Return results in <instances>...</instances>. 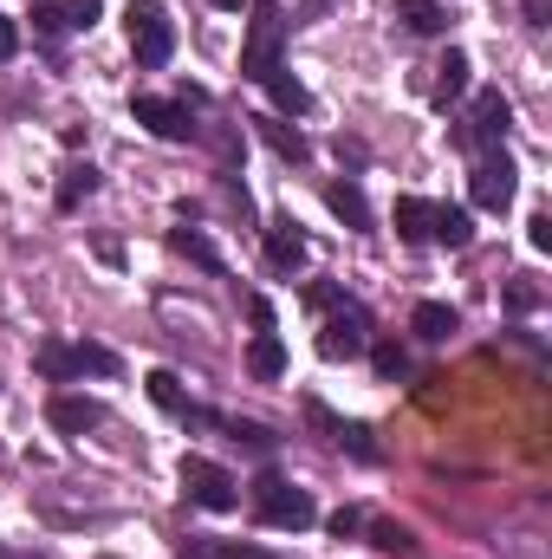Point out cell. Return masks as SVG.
I'll list each match as a JSON object with an SVG mask.
<instances>
[{
  "label": "cell",
  "mask_w": 552,
  "mask_h": 559,
  "mask_svg": "<svg viewBox=\"0 0 552 559\" xmlns=\"http://www.w3.org/2000/svg\"><path fill=\"white\" fill-rule=\"evenodd\" d=\"M248 13H254V20H248V46H241V79H254V85H261V79L279 66V46H286V13H279L274 0H254Z\"/></svg>",
  "instance_id": "6da1fadb"
},
{
  "label": "cell",
  "mask_w": 552,
  "mask_h": 559,
  "mask_svg": "<svg viewBox=\"0 0 552 559\" xmlns=\"http://www.w3.org/2000/svg\"><path fill=\"white\" fill-rule=\"evenodd\" d=\"M124 20H131V52H137L143 72L169 66V52H176V20L163 13V0H131Z\"/></svg>",
  "instance_id": "7a4b0ae2"
},
{
  "label": "cell",
  "mask_w": 552,
  "mask_h": 559,
  "mask_svg": "<svg viewBox=\"0 0 552 559\" xmlns=\"http://www.w3.org/2000/svg\"><path fill=\"white\" fill-rule=\"evenodd\" d=\"M254 514H261L267 527H292V534L319 521L312 495H305V488H292V481H279V475H261V481H254Z\"/></svg>",
  "instance_id": "3957f363"
},
{
  "label": "cell",
  "mask_w": 552,
  "mask_h": 559,
  "mask_svg": "<svg viewBox=\"0 0 552 559\" xmlns=\"http://www.w3.org/2000/svg\"><path fill=\"white\" fill-rule=\"evenodd\" d=\"M182 488H189V501L208 508V514L241 508V481H235L221 462H208V455H182Z\"/></svg>",
  "instance_id": "277c9868"
},
{
  "label": "cell",
  "mask_w": 552,
  "mask_h": 559,
  "mask_svg": "<svg viewBox=\"0 0 552 559\" xmlns=\"http://www.w3.org/2000/svg\"><path fill=\"white\" fill-rule=\"evenodd\" d=\"M319 352H325V358H358V352H371V319H364V306L338 299L332 319L319 325Z\"/></svg>",
  "instance_id": "5b68a950"
},
{
  "label": "cell",
  "mask_w": 552,
  "mask_h": 559,
  "mask_svg": "<svg viewBox=\"0 0 552 559\" xmlns=\"http://www.w3.org/2000/svg\"><path fill=\"white\" fill-rule=\"evenodd\" d=\"M507 124H514L507 98H501V92H481V98L468 105V118H461V131H455V143H461V150H481V156H488L494 143L507 138Z\"/></svg>",
  "instance_id": "8992f818"
},
{
  "label": "cell",
  "mask_w": 552,
  "mask_h": 559,
  "mask_svg": "<svg viewBox=\"0 0 552 559\" xmlns=\"http://www.w3.org/2000/svg\"><path fill=\"white\" fill-rule=\"evenodd\" d=\"M514 189H520V169L501 156V150H488L481 163H475V176H468V195H475V209H507L514 202Z\"/></svg>",
  "instance_id": "52a82bcc"
},
{
  "label": "cell",
  "mask_w": 552,
  "mask_h": 559,
  "mask_svg": "<svg viewBox=\"0 0 552 559\" xmlns=\"http://www.w3.org/2000/svg\"><path fill=\"white\" fill-rule=\"evenodd\" d=\"M131 111H137L143 131H149V138H163V143H189L195 131H202V124L189 118V105H182V98H137Z\"/></svg>",
  "instance_id": "ba28073f"
},
{
  "label": "cell",
  "mask_w": 552,
  "mask_h": 559,
  "mask_svg": "<svg viewBox=\"0 0 552 559\" xmlns=\"http://www.w3.org/2000/svg\"><path fill=\"white\" fill-rule=\"evenodd\" d=\"M46 423H52L59 436H85V429L105 423V404H98V397H79V391H59V397L46 404Z\"/></svg>",
  "instance_id": "9c48e42d"
},
{
  "label": "cell",
  "mask_w": 552,
  "mask_h": 559,
  "mask_svg": "<svg viewBox=\"0 0 552 559\" xmlns=\"http://www.w3.org/2000/svg\"><path fill=\"white\" fill-rule=\"evenodd\" d=\"M261 235H267V267H274V274H292V267L305 261V235H299L292 215H274Z\"/></svg>",
  "instance_id": "30bf717a"
},
{
  "label": "cell",
  "mask_w": 552,
  "mask_h": 559,
  "mask_svg": "<svg viewBox=\"0 0 552 559\" xmlns=\"http://www.w3.org/2000/svg\"><path fill=\"white\" fill-rule=\"evenodd\" d=\"M149 397H156V404H163L169 417H182V423H208V411H202V404H189V397H182V378H176V371H149Z\"/></svg>",
  "instance_id": "8fae6325"
},
{
  "label": "cell",
  "mask_w": 552,
  "mask_h": 559,
  "mask_svg": "<svg viewBox=\"0 0 552 559\" xmlns=\"http://www.w3.org/2000/svg\"><path fill=\"white\" fill-rule=\"evenodd\" d=\"M429 241H442V248H468V241H475V222H468V209H448V202H435V215H429Z\"/></svg>",
  "instance_id": "7c38bea8"
},
{
  "label": "cell",
  "mask_w": 552,
  "mask_h": 559,
  "mask_svg": "<svg viewBox=\"0 0 552 559\" xmlns=\"http://www.w3.org/2000/svg\"><path fill=\"white\" fill-rule=\"evenodd\" d=\"M455 325H461V319H455V306H442V299H422V306L410 312V332L416 338H429V345H442Z\"/></svg>",
  "instance_id": "4fadbf2b"
},
{
  "label": "cell",
  "mask_w": 552,
  "mask_h": 559,
  "mask_svg": "<svg viewBox=\"0 0 552 559\" xmlns=\"http://www.w3.org/2000/svg\"><path fill=\"white\" fill-rule=\"evenodd\" d=\"M397 20L422 33V39H435V33H448V7L442 0H397Z\"/></svg>",
  "instance_id": "5bb4252c"
},
{
  "label": "cell",
  "mask_w": 552,
  "mask_h": 559,
  "mask_svg": "<svg viewBox=\"0 0 552 559\" xmlns=\"http://www.w3.org/2000/svg\"><path fill=\"white\" fill-rule=\"evenodd\" d=\"M261 85H267V98H274L279 111H286V118H299V111H312V92H305V85H299V79H292L286 66H274V72H267Z\"/></svg>",
  "instance_id": "9a60e30c"
},
{
  "label": "cell",
  "mask_w": 552,
  "mask_h": 559,
  "mask_svg": "<svg viewBox=\"0 0 552 559\" xmlns=\"http://www.w3.org/2000/svg\"><path fill=\"white\" fill-rule=\"evenodd\" d=\"M92 189H98V169H92V163H65V176H59V195H52V202H59V215H72V209H79Z\"/></svg>",
  "instance_id": "2e32d148"
},
{
  "label": "cell",
  "mask_w": 552,
  "mask_h": 559,
  "mask_svg": "<svg viewBox=\"0 0 552 559\" xmlns=\"http://www.w3.org/2000/svg\"><path fill=\"white\" fill-rule=\"evenodd\" d=\"M325 202H332V215H345V222H351L358 235L371 228V209H364V189H358L351 176H345V182H332V189H325Z\"/></svg>",
  "instance_id": "e0dca14e"
},
{
  "label": "cell",
  "mask_w": 552,
  "mask_h": 559,
  "mask_svg": "<svg viewBox=\"0 0 552 559\" xmlns=\"http://www.w3.org/2000/svg\"><path fill=\"white\" fill-rule=\"evenodd\" d=\"M169 248H176V254H189L202 274H228V267H221V254H215V241H208L202 228H176V235H169Z\"/></svg>",
  "instance_id": "ac0fdd59"
},
{
  "label": "cell",
  "mask_w": 552,
  "mask_h": 559,
  "mask_svg": "<svg viewBox=\"0 0 552 559\" xmlns=\"http://www.w3.org/2000/svg\"><path fill=\"white\" fill-rule=\"evenodd\" d=\"M33 365H39V378H52V384H65V378H79V352H72V345H59V338H46V345H33Z\"/></svg>",
  "instance_id": "d6986e66"
},
{
  "label": "cell",
  "mask_w": 552,
  "mask_h": 559,
  "mask_svg": "<svg viewBox=\"0 0 552 559\" xmlns=\"http://www.w3.org/2000/svg\"><path fill=\"white\" fill-rule=\"evenodd\" d=\"M248 371H254V378H279V371H286V345H279L267 325H261L254 345H248Z\"/></svg>",
  "instance_id": "ffe728a7"
},
{
  "label": "cell",
  "mask_w": 552,
  "mask_h": 559,
  "mask_svg": "<svg viewBox=\"0 0 552 559\" xmlns=\"http://www.w3.org/2000/svg\"><path fill=\"white\" fill-rule=\"evenodd\" d=\"M254 124H261V138L274 143L286 163H305V150H312V143H305V131H292V124H279V118H254Z\"/></svg>",
  "instance_id": "44dd1931"
},
{
  "label": "cell",
  "mask_w": 552,
  "mask_h": 559,
  "mask_svg": "<svg viewBox=\"0 0 552 559\" xmlns=\"http://www.w3.org/2000/svg\"><path fill=\"white\" fill-rule=\"evenodd\" d=\"M52 13H59V33H92L105 20L98 0H52Z\"/></svg>",
  "instance_id": "7402d4cb"
},
{
  "label": "cell",
  "mask_w": 552,
  "mask_h": 559,
  "mask_svg": "<svg viewBox=\"0 0 552 559\" xmlns=\"http://www.w3.org/2000/svg\"><path fill=\"white\" fill-rule=\"evenodd\" d=\"M429 215H435V202L404 195V202H397V235H404V241H429Z\"/></svg>",
  "instance_id": "603a6c76"
},
{
  "label": "cell",
  "mask_w": 552,
  "mask_h": 559,
  "mask_svg": "<svg viewBox=\"0 0 552 559\" xmlns=\"http://www.w3.org/2000/svg\"><path fill=\"white\" fill-rule=\"evenodd\" d=\"M371 547L377 554H397V559H416V534L397 527V521H371Z\"/></svg>",
  "instance_id": "cb8c5ba5"
},
{
  "label": "cell",
  "mask_w": 552,
  "mask_h": 559,
  "mask_svg": "<svg viewBox=\"0 0 552 559\" xmlns=\"http://www.w3.org/2000/svg\"><path fill=\"white\" fill-rule=\"evenodd\" d=\"M461 85H468V52H448V59L435 66V98L448 105V98H461Z\"/></svg>",
  "instance_id": "d4e9b609"
},
{
  "label": "cell",
  "mask_w": 552,
  "mask_h": 559,
  "mask_svg": "<svg viewBox=\"0 0 552 559\" xmlns=\"http://www.w3.org/2000/svg\"><path fill=\"white\" fill-rule=\"evenodd\" d=\"M72 352H79V378H85V371H92V378H118V371H124L111 345H92V338H85V345H72Z\"/></svg>",
  "instance_id": "484cf974"
},
{
  "label": "cell",
  "mask_w": 552,
  "mask_h": 559,
  "mask_svg": "<svg viewBox=\"0 0 552 559\" xmlns=\"http://www.w3.org/2000/svg\"><path fill=\"white\" fill-rule=\"evenodd\" d=\"M332 442H345L358 462H377V442H371V429H364V423H338V429H332Z\"/></svg>",
  "instance_id": "4316f807"
},
{
  "label": "cell",
  "mask_w": 552,
  "mask_h": 559,
  "mask_svg": "<svg viewBox=\"0 0 552 559\" xmlns=\"http://www.w3.org/2000/svg\"><path fill=\"white\" fill-rule=\"evenodd\" d=\"M195 138H208V143H215V156H221V163H235V156H241V138H235L228 124H202Z\"/></svg>",
  "instance_id": "83f0119b"
},
{
  "label": "cell",
  "mask_w": 552,
  "mask_h": 559,
  "mask_svg": "<svg viewBox=\"0 0 552 559\" xmlns=\"http://www.w3.org/2000/svg\"><path fill=\"white\" fill-rule=\"evenodd\" d=\"M371 365H377V378H404V371H410L404 345H377V352H371Z\"/></svg>",
  "instance_id": "f1b7e54d"
},
{
  "label": "cell",
  "mask_w": 552,
  "mask_h": 559,
  "mask_svg": "<svg viewBox=\"0 0 552 559\" xmlns=\"http://www.w3.org/2000/svg\"><path fill=\"white\" fill-rule=\"evenodd\" d=\"M533 306H540V286L520 274L514 286H507V312H533Z\"/></svg>",
  "instance_id": "f546056e"
},
{
  "label": "cell",
  "mask_w": 552,
  "mask_h": 559,
  "mask_svg": "<svg viewBox=\"0 0 552 559\" xmlns=\"http://www.w3.org/2000/svg\"><path fill=\"white\" fill-rule=\"evenodd\" d=\"M182 559H228V540H202V534H189V540H182Z\"/></svg>",
  "instance_id": "4dcf8cb0"
},
{
  "label": "cell",
  "mask_w": 552,
  "mask_h": 559,
  "mask_svg": "<svg viewBox=\"0 0 552 559\" xmlns=\"http://www.w3.org/2000/svg\"><path fill=\"white\" fill-rule=\"evenodd\" d=\"M228 436H235V442H248V449H274V436H267L261 423H228Z\"/></svg>",
  "instance_id": "1f68e13d"
},
{
  "label": "cell",
  "mask_w": 552,
  "mask_h": 559,
  "mask_svg": "<svg viewBox=\"0 0 552 559\" xmlns=\"http://www.w3.org/2000/svg\"><path fill=\"white\" fill-rule=\"evenodd\" d=\"M358 527H364V514H358V508H338V514H332V534H338V540H345V534H358Z\"/></svg>",
  "instance_id": "d6a6232c"
},
{
  "label": "cell",
  "mask_w": 552,
  "mask_h": 559,
  "mask_svg": "<svg viewBox=\"0 0 552 559\" xmlns=\"http://www.w3.org/2000/svg\"><path fill=\"white\" fill-rule=\"evenodd\" d=\"M520 13H527V26H552V0H520Z\"/></svg>",
  "instance_id": "836d02e7"
},
{
  "label": "cell",
  "mask_w": 552,
  "mask_h": 559,
  "mask_svg": "<svg viewBox=\"0 0 552 559\" xmlns=\"http://www.w3.org/2000/svg\"><path fill=\"white\" fill-rule=\"evenodd\" d=\"M13 52H20V26H13V20H0V66H7Z\"/></svg>",
  "instance_id": "e575fe53"
},
{
  "label": "cell",
  "mask_w": 552,
  "mask_h": 559,
  "mask_svg": "<svg viewBox=\"0 0 552 559\" xmlns=\"http://www.w3.org/2000/svg\"><path fill=\"white\" fill-rule=\"evenodd\" d=\"M527 235H533V248H552V215H533Z\"/></svg>",
  "instance_id": "d590c367"
},
{
  "label": "cell",
  "mask_w": 552,
  "mask_h": 559,
  "mask_svg": "<svg viewBox=\"0 0 552 559\" xmlns=\"http://www.w3.org/2000/svg\"><path fill=\"white\" fill-rule=\"evenodd\" d=\"M228 559H274L267 547H241V540H228Z\"/></svg>",
  "instance_id": "8d00e7d4"
},
{
  "label": "cell",
  "mask_w": 552,
  "mask_h": 559,
  "mask_svg": "<svg viewBox=\"0 0 552 559\" xmlns=\"http://www.w3.org/2000/svg\"><path fill=\"white\" fill-rule=\"evenodd\" d=\"M0 559H39L33 547H13V540H0Z\"/></svg>",
  "instance_id": "74e56055"
},
{
  "label": "cell",
  "mask_w": 552,
  "mask_h": 559,
  "mask_svg": "<svg viewBox=\"0 0 552 559\" xmlns=\"http://www.w3.org/2000/svg\"><path fill=\"white\" fill-rule=\"evenodd\" d=\"M215 7H241V0H215Z\"/></svg>",
  "instance_id": "f35d334b"
},
{
  "label": "cell",
  "mask_w": 552,
  "mask_h": 559,
  "mask_svg": "<svg viewBox=\"0 0 552 559\" xmlns=\"http://www.w3.org/2000/svg\"><path fill=\"white\" fill-rule=\"evenodd\" d=\"M98 559H118V554H98Z\"/></svg>",
  "instance_id": "ab89813d"
},
{
  "label": "cell",
  "mask_w": 552,
  "mask_h": 559,
  "mask_svg": "<svg viewBox=\"0 0 552 559\" xmlns=\"http://www.w3.org/2000/svg\"><path fill=\"white\" fill-rule=\"evenodd\" d=\"M0 462H7V449H0Z\"/></svg>",
  "instance_id": "60d3db41"
}]
</instances>
